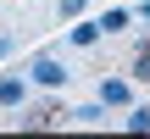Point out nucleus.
<instances>
[{
  "label": "nucleus",
  "mask_w": 150,
  "mask_h": 139,
  "mask_svg": "<svg viewBox=\"0 0 150 139\" xmlns=\"http://www.w3.org/2000/svg\"><path fill=\"white\" fill-rule=\"evenodd\" d=\"M28 78H33L39 89H61V84H67V67H61L56 56H33V67H28Z\"/></svg>",
  "instance_id": "1"
},
{
  "label": "nucleus",
  "mask_w": 150,
  "mask_h": 139,
  "mask_svg": "<svg viewBox=\"0 0 150 139\" xmlns=\"http://www.w3.org/2000/svg\"><path fill=\"white\" fill-rule=\"evenodd\" d=\"M61 123H72V111L61 106H33L28 117H17V128H61Z\"/></svg>",
  "instance_id": "2"
},
{
  "label": "nucleus",
  "mask_w": 150,
  "mask_h": 139,
  "mask_svg": "<svg viewBox=\"0 0 150 139\" xmlns=\"http://www.w3.org/2000/svg\"><path fill=\"white\" fill-rule=\"evenodd\" d=\"M100 106H134V84L128 78H100Z\"/></svg>",
  "instance_id": "3"
},
{
  "label": "nucleus",
  "mask_w": 150,
  "mask_h": 139,
  "mask_svg": "<svg viewBox=\"0 0 150 139\" xmlns=\"http://www.w3.org/2000/svg\"><path fill=\"white\" fill-rule=\"evenodd\" d=\"M22 100H28V84L11 78V72H0V106H22Z\"/></svg>",
  "instance_id": "4"
},
{
  "label": "nucleus",
  "mask_w": 150,
  "mask_h": 139,
  "mask_svg": "<svg viewBox=\"0 0 150 139\" xmlns=\"http://www.w3.org/2000/svg\"><path fill=\"white\" fill-rule=\"evenodd\" d=\"M100 33H106V28H100V17H89V22H78V28H67V39H72V45H83V50H89V45H95Z\"/></svg>",
  "instance_id": "5"
},
{
  "label": "nucleus",
  "mask_w": 150,
  "mask_h": 139,
  "mask_svg": "<svg viewBox=\"0 0 150 139\" xmlns=\"http://www.w3.org/2000/svg\"><path fill=\"white\" fill-rule=\"evenodd\" d=\"M128 22H134V11H122V6H111V11H100V28H106V33H122Z\"/></svg>",
  "instance_id": "6"
},
{
  "label": "nucleus",
  "mask_w": 150,
  "mask_h": 139,
  "mask_svg": "<svg viewBox=\"0 0 150 139\" xmlns=\"http://www.w3.org/2000/svg\"><path fill=\"white\" fill-rule=\"evenodd\" d=\"M122 128H128V134H150V106H128Z\"/></svg>",
  "instance_id": "7"
},
{
  "label": "nucleus",
  "mask_w": 150,
  "mask_h": 139,
  "mask_svg": "<svg viewBox=\"0 0 150 139\" xmlns=\"http://www.w3.org/2000/svg\"><path fill=\"white\" fill-rule=\"evenodd\" d=\"M72 123H89V128H95V123H106V106H100V100H95V106H78Z\"/></svg>",
  "instance_id": "8"
},
{
  "label": "nucleus",
  "mask_w": 150,
  "mask_h": 139,
  "mask_svg": "<svg viewBox=\"0 0 150 139\" xmlns=\"http://www.w3.org/2000/svg\"><path fill=\"white\" fill-rule=\"evenodd\" d=\"M134 78H145V84H150V50H145V45H139V56H134Z\"/></svg>",
  "instance_id": "9"
},
{
  "label": "nucleus",
  "mask_w": 150,
  "mask_h": 139,
  "mask_svg": "<svg viewBox=\"0 0 150 139\" xmlns=\"http://www.w3.org/2000/svg\"><path fill=\"white\" fill-rule=\"evenodd\" d=\"M83 11V0H61V17H78Z\"/></svg>",
  "instance_id": "10"
},
{
  "label": "nucleus",
  "mask_w": 150,
  "mask_h": 139,
  "mask_svg": "<svg viewBox=\"0 0 150 139\" xmlns=\"http://www.w3.org/2000/svg\"><path fill=\"white\" fill-rule=\"evenodd\" d=\"M6 56H11V33H0V61H6Z\"/></svg>",
  "instance_id": "11"
},
{
  "label": "nucleus",
  "mask_w": 150,
  "mask_h": 139,
  "mask_svg": "<svg viewBox=\"0 0 150 139\" xmlns=\"http://www.w3.org/2000/svg\"><path fill=\"white\" fill-rule=\"evenodd\" d=\"M134 17H139V22H150V0H145V6H139V11H134Z\"/></svg>",
  "instance_id": "12"
},
{
  "label": "nucleus",
  "mask_w": 150,
  "mask_h": 139,
  "mask_svg": "<svg viewBox=\"0 0 150 139\" xmlns=\"http://www.w3.org/2000/svg\"><path fill=\"white\" fill-rule=\"evenodd\" d=\"M145 50H150V39H145Z\"/></svg>",
  "instance_id": "13"
}]
</instances>
